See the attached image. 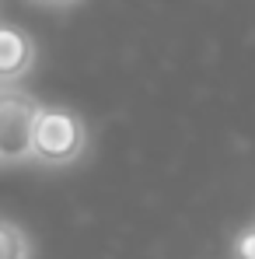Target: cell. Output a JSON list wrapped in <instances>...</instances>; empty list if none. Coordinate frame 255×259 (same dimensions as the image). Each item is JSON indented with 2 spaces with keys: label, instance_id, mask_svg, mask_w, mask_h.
I'll use <instances>...</instances> for the list:
<instances>
[{
  "label": "cell",
  "instance_id": "cell-1",
  "mask_svg": "<svg viewBox=\"0 0 255 259\" xmlns=\"http://www.w3.org/2000/svg\"><path fill=\"white\" fill-rule=\"evenodd\" d=\"M35 109L25 98H0V154H21L32 144Z\"/></svg>",
  "mask_w": 255,
  "mask_h": 259
},
{
  "label": "cell",
  "instance_id": "cell-2",
  "mask_svg": "<svg viewBox=\"0 0 255 259\" xmlns=\"http://www.w3.org/2000/svg\"><path fill=\"white\" fill-rule=\"evenodd\" d=\"M32 144L49 154V158H67L77 147V123L63 112H45L35 116V130H32Z\"/></svg>",
  "mask_w": 255,
  "mask_h": 259
},
{
  "label": "cell",
  "instance_id": "cell-3",
  "mask_svg": "<svg viewBox=\"0 0 255 259\" xmlns=\"http://www.w3.org/2000/svg\"><path fill=\"white\" fill-rule=\"evenodd\" d=\"M25 60H28V42L14 28H0V74L21 70Z\"/></svg>",
  "mask_w": 255,
  "mask_h": 259
},
{
  "label": "cell",
  "instance_id": "cell-4",
  "mask_svg": "<svg viewBox=\"0 0 255 259\" xmlns=\"http://www.w3.org/2000/svg\"><path fill=\"white\" fill-rule=\"evenodd\" d=\"M0 259H21V242L11 228H0Z\"/></svg>",
  "mask_w": 255,
  "mask_h": 259
},
{
  "label": "cell",
  "instance_id": "cell-5",
  "mask_svg": "<svg viewBox=\"0 0 255 259\" xmlns=\"http://www.w3.org/2000/svg\"><path fill=\"white\" fill-rule=\"evenodd\" d=\"M238 256L241 259H255V231H245L238 238Z\"/></svg>",
  "mask_w": 255,
  "mask_h": 259
}]
</instances>
